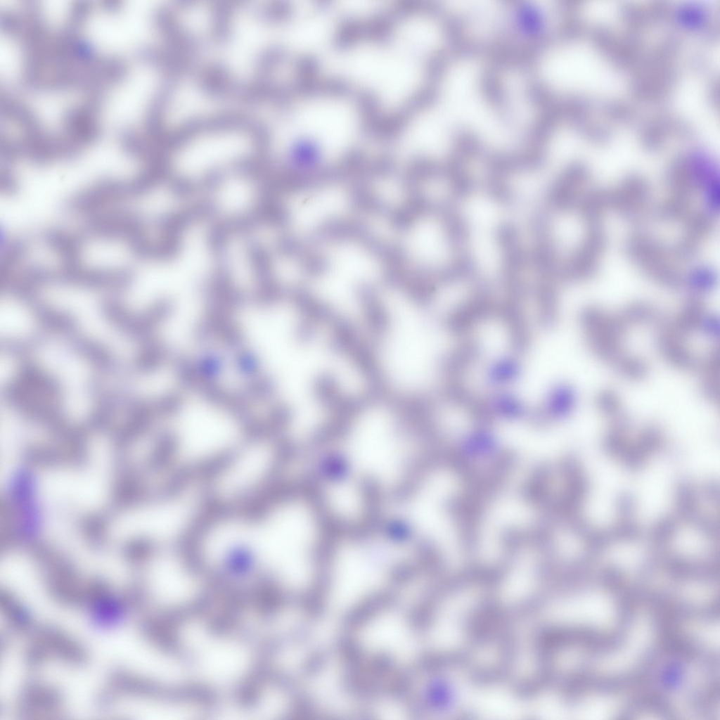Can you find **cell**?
<instances>
[{"mask_svg":"<svg viewBox=\"0 0 720 720\" xmlns=\"http://www.w3.org/2000/svg\"><path fill=\"white\" fill-rule=\"evenodd\" d=\"M532 235L537 317L542 323H552L559 316L555 257L549 223L544 213L539 212L533 217Z\"/></svg>","mask_w":720,"mask_h":720,"instance_id":"cell-1","label":"cell"},{"mask_svg":"<svg viewBox=\"0 0 720 720\" xmlns=\"http://www.w3.org/2000/svg\"><path fill=\"white\" fill-rule=\"evenodd\" d=\"M579 319L589 348L597 357L615 368L630 354L624 347L629 326L619 314L590 307L581 312Z\"/></svg>","mask_w":720,"mask_h":720,"instance_id":"cell-2","label":"cell"},{"mask_svg":"<svg viewBox=\"0 0 720 720\" xmlns=\"http://www.w3.org/2000/svg\"><path fill=\"white\" fill-rule=\"evenodd\" d=\"M497 303L489 287L480 283L461 302L446 315L444 326L448 332L459 338L470 335L482 323L496 316Z\"/></svg>","mask_w":720,"mask_h":720,"instance_id":"cell-3","label":"cell"},{"mask_svg":"<svg viewBox=\"0 0 720 720\" xmlns=\"http://www.w3.org/2000/svg\"><path fill=\"white\" fill-rule=\"evenodd\" d=\"M577 403L575 389L567 382H558L548 392L542 401L529 410L527 417L535 425L546 426L569 416Z\"/></svg>","mask_w":720,"mask_h":720,"instance_id":"cell-4","label":"cell"},{"mask_svg":"<svg viewBox=\"0 0 720 720\" xmlns=\"http://www.w3.org/2000/svg\"><path fill=\"white\" fill-rule=\"evenodd\" d=\"M313 235L319 241L331 243H358L365 245L373 236L364 222L348 217H334L319 223Z\"/></svg>","mask_w":720,"mask_h":720,"instance_id":"cell-5","label":"cell"},{"mask_svg":"<svg viewBox=\"0 0 720 720\" xmlns=\"http://www.w3.org/2000/svg\"><path fill=\"white\" fill-rule=\"evenodd\" d=\"M480 342L470 335L461 338L460 342L444 354L438 369L444 381L463 380L480 357Z\"/></svg>","mask_w":720,"mask_h":720,"instance_id":"cell-6","label":"cell"},{"mask_svg":"<svg viewBox=\"0 0 720 720\" xmlns=\"http://www.w3.org/2000/svg\"><path fill=\"white\" fill-rule=\"evenodd\" d=\"M437 211L444 238L454 256L468 252L469 227L463 213L450 202L441 203Z\"/></svg>","mask_w":720,"mask_h":720,"instance_id":"cell-7","label":"cell"},{"mask_svg":"<svg viewBox=\"0 0 720 720\" xmlns=\"http://www.w3.org/2000/svg\"><path fill=\"white\" fill-rule=\"evenodd\" d=\"M439 284L436 269L418 267L411 264L399 289L413 302L425 307L432 302Z\"/></svg>","mask_w":720,"mask_h":720,"instance_id":"cell-8","label":"cell"},{"mask_svg":"<svg viewBox=\"0 0 720 720\" xmlns=\"http://www.w3.org/2000/svg\"><path fill=\"white\" fill-rule=\"evenodd\" d=\"M657 345L660 354L671 366L681 370L698 368L700 361L688 347L686 340L677 335L666 324L662 326L658 333Z\"/></svg>","mask_w":720,"mask_h":720,"instance_id":"cell-9","label":"cell"},{"mask_svg":"<svg viewBox=\"0 0 720 720\" xmlns=\"http://www.w3.org/2000/svg\"><path fill=\"white\" fill-rule=\"evenodd\" d=\"M356 295L373 336L377 339L382 338L387 331L390 320L378 292L372 285L361 283L356 288Z\"/></svg>","mask_w":720,"mask_h":720,"instance_id":"cell-10","label":"cell"},{"mask_svg":"<svg viewBox=\"0 0 720 720\" xmlns=\"http://www.w3.org/2000/svg\"><path fill=\"white\" fill-rule=\"evenodd\" d=\"M432 210L428 197L420 191L409 192L399 205L390 211V224L395 230L406 231Z\"/></svg>","mask_w":720,"mask_h":720,"instance_id":"cell-11","label":"cell"},{"mask_svg":"<svg viewBox=\"0 0 720 720\" xmlns=\"http://www.w3.org/2000/svg\"><path fill=\"white\" fill-rule=\"evenodd\" d=\"M285 239V252L305 274L319 277L328 271L330 264L325 255L297 237Z\"/></svg>","mask_w":720,"mask_h":720,"instance_id":"cell-12","label":"cell"},{"mask_svg":"<svg viewBox=\"0 0 720 720\" xmlns=\"http://www.w3.org/2000/svg\"><path fill=\"white\" fill-rule=\"evenodd\" d=\"M487 406L491 419H517L527 416L529 409L524 402L515 394L498 389L485 397Z\"/></svg>","mask_w":720,"mask_h":720,"instance_id":"cell-13","label":"cell"},{"mask_svg":"<svg viewBox=\"0 0 720 720\" xmlns=\"http://www.w3.org/2000/svg\"><path fill=\"white\" fill-rule=\"evenodd\" d=\"M294 299L304 316L303 322L318 327L323 323L332 322L335 317L330 305L304 288L295 290Z\"/></svg>","mask_w":720,"mask_h":720,"instance_id":"cell-14","label":"cell"},{"mask_svg":"<svg viewBox=\"0 0 720 720\" xmlns=\"http://www.w3.org/2000/svg\"><path fill=\"white\" fill-rule=\"evenodd\" d=\"M519 354L513 353L498 358L487 370V382L498 389H506L515 382L522 371V363Z\"/></svg>","mask_w":720,"mask_h":720,"instance_id":"cell-15","label":"cell"},{"mask_svg":"<svg viewBox=\"0 0 720 720\" xmlns=\"http://www.w3.org/2000/svg\"><path fill=\"white\" fill-rule=\"evenodd\" d=\"M349 201L356 211L372 216L383 214L387 211L386 202L370 186L356 183L349 191Z\"/></svg>","mask_w":720,"mask_h":720,"instance_id":"cell-16","label":"cell"},{"mask_svg":"<svg viewBox=\"0 0 720 720\" xmlns=\"http://www.w3.org/2000/svg\"><path fill=\"white\" fill-rule=\"evenodd\" d=\"M444 177V169L436 163L419 160L410 163L401 175V184L409 192L417 191L423 184Z\"/></svg>","mask_w":720,"mask_h":720,"instance_id":"cell-17","label":"cell"},{"mask_svg":"<svg viewBox=\"0 0 720 720\" xmlns=\"http://www.w3.org/2000/svg\"><path fill=\"white\" fill-rule=\"evenodd\" d=\"M313 391L317 401L330 412L344 399L337 378L330 373H322L313 382Z\"/></svg>","mask_w":720,"mask_h":720,"instance_id":"cell-18","label":"cell"},{"mask_svg":"<svg viewBox=\"0 0 720 720\" xmlns=\"http://www.w3.org/2000/svg\"><path fill=\"white\" fill-rule=\"evenodd\" d=\"M475 262L468 252L454 258L446 265L437 268L440 284H453L469 278L475 273Z\"/></svg>","mask_w":720,"mask_h":720,"instance_id":"cell-19","label":"cell"},{"mask_svg":"<svg viewBox=\"0 0 720 720\" xmlns=\"http://www.w3.org/2000/svg\"><path fill=\"white\" fill-rule=\"evenodd\" d=\"M698 368L701 371L700 389L708 399L719 397V350L713 347L702 359Z\"/></svg>","mask_w":720,"mask_h":720,"instance_id":"cell-20","label":"cell"},{"mask_svg":"<svg viewBox=\"0 0 720 720\" xmlns=\"http://www.w3.org/2000/svg\"><path fill=\"white\" fill-rule=\"evenodd\" d=\"M331 323L330 347L335 352L346 356L360 339L357 330L352 322L344 318L335 316Z\"/></svg>","mask_w":720,"mask_h":720,"instance_id":"cell-21","label":"cell"},{"mask_svg":"<svg viewBox=\"0 0 720 720\" xmlns=\"http://www.w3.org/2000/svg\"><path fill=\"white\" fill-rule=\"evenodd\" d=\"M597 407L604 414L614 418L624 416L623 404L619 397L611 390H604L597 395Z\"/></svg>","mask_w":720,"mask_h":720,"instance_id":"cell-22","label":"cell"}]
</instances>
